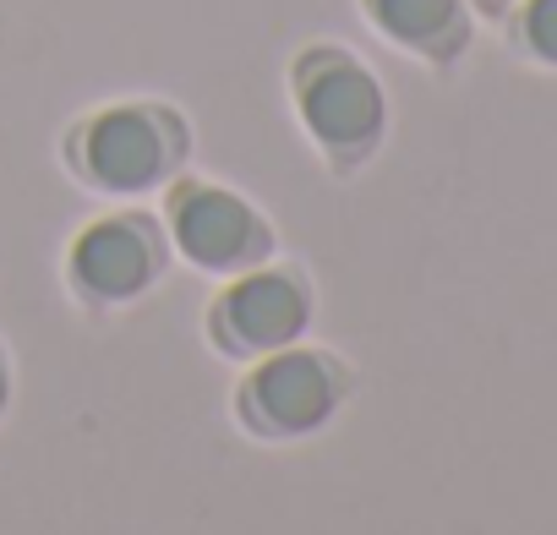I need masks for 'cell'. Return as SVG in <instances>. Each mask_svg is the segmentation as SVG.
I'll list each match as a JSON object with an SVG mask.
<instances>
[{
    "instance_id": "10",
    "label": "cell",
    "mask_w": 557,
    "mask_h": 535,
    "mask_svg": "<svg viewBox=\"0 0 557 535\" xmlns=\"http://www.w3.org/2000/svg\"><path fill=\"white\" fill-rule=\"evenodd\" d=\"M492 7H497V0H492Z\"/></svg>"
},
{
    "instance_id": "2",
    "label": "cell",
    "mask_w": 557,
    "mask_h": 535,
    "mask_svg": "<svg viewBox=\"0 0 557 535\" xmlns=\"http://www.w3.org/2000/svg\"><path fill=\"white\" fill-rule=\"evenodd\" d=\"M83 164L110 191H143L175 164V126L153 110H104L83 132Z\"/></svg>"
},
{
    "instance_id": "7",
    "label": "cell",
    "mask_w": 557,
    "mask_h": 535,
    "mask_svg": "<svg viewBox=\"0 0 557 535\" xmlns=\"http://www.w3.org/2000/svg\"><path fill=\"white\" fill-rule=\"evenodd\" d=\"M367 12L388 39L432 61H454L470 39L465 0H367Z\"/></svg>"
},
{
    "instance_id": "9",
    "label": "cell",
    "mask_w": 557,
    "mask_h": 535,
    "mask_svg": "<svg viewBox=\"0 0 557 535\" xmlns=\"http://www.w3.org/2000/svg\"><path fill=\"white\" fill-rule=\"evenodd\" d=\"M0 410H7V366H0Z\"/></svg>"
},
{
    "instance_id": "6",
    "label": "cell",
    "mask_w": 557,
    "mask_h": 535,
    "mask_svg": "<svg viewBox=\"0 0 557 535\" xmlns=\"http://www.w3.org/2000/svg\"><path fill=\"white\" fill-rule=\"evenodd\" d=\"M307 318H312V301L290 274H246L240 285H230V296L219 307L230 345H246V350L290 345L307 328Z\"/></svg>"
},
{
    "instance_id": "1",
    "label": "cell",
    "mask_w": 557,
    "mask_h": 535,
    "mask_svg": "<svg viewBox=\"0 0 557 535\" xmlns=\"http://www.w3.org/2000/svg\"><path fill=\"white\" fill-rule=\"evenodd\" d=\"M301 110H307V126L318 132V142H329L334 153L367 148L388 115L377 77L350 55H312L301 66Z\"/></svg>"
},
{
    "instance_id": "5",
    "label": "cell",
    "mask_w": 557,
    "mask_h": 535,
    "mask_svg": "<svg viewBox=\"0 0 557 535\" xmlns=\"http://www.w3.org/2000/svg\"><path fill=\"white\" fill-rule=\"evenodd\" d=\"M72 274L99 301H126L159 274V240L143 219H104L72 246Z\"/></svg>"
},
{
    "instance_id": "8",
    "label": "cell",
    "mask_w": 557,
    "mask_h": 535,
    "mask_svg": "<svg viewBox=\"0 0 557 535\" xmlns=\"http://www.w3.org/2000/svg\"><path fill=\"white\" fill-rule=\"evenodd\" d=\"M513 34H519V45H524L535 61L557 66V0H524Z\"/></svg>"
},
{
    "instance_id": "3",
    "label": "cell",
    "mask_w": 557,
    "mask_h": 535,
    "mask_svg": "<svg viewBox=\"0 0 557 535\" xmlns=\"http://www.w3.org/2000/svg\"><path fill=\"white\" fill-rule=\"evenodd\" d=\"M345 394V377L323 361V356H273L268 366H257L251 388H246V410L268 426V432H312L334 415Z\"/></svg>"
},
{
    "instance_id": "4",
    "label": "cell",
    "mask_w": 557,
    "mask_h": 535,
    "mask_svg": "<svg viewBox=\"0 0 557 535\" xmlns=\"http://www.w3.org/2000/svg\"><path fill=\"white\" fill-rule=\"evenodd\" d=\"M175 240L202 268H240L268 251V229L257 224V213L219 186H191L175 197Z\"/></svg>"
}]
</instances>
